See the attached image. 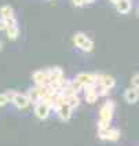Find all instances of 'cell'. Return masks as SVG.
Wrapping results in <instances>:
<instances>
[{
    "label": "cell",
    "instance_id": "obj_25",
    "mask_svg": "<svg viewBox=\"0 0 139 146\" xmlns=\"http://www.w3.org/2000/svg\"><path fill=\"white\" fill-rule=\"evenodd\" d=\"M0 50H3V41L0 40Z\"/></svg>",
    "mask_w": 139,
    "mask_h": 146
},
{
    "label": "cell",
    "instance_id": "obj_16",
    "mask_svg": "<svg viewBox=\"0 0 139 146\" xmlns=\"http://www.w3.org/2000/svg\"><path fill=\"white\" fill-rule=\"evenodd\" d=\"M95 90H97L98 98L99 97H106L107 94H109V90L105 88V87H103V86H101V84H95Z\"/></svg>",
    "mask_w": 139,
    "mask_h": 146
},
{
    "label": "cell",
    "instance_id": "obj_21",
    "mask_svg": "<svg viewBox=\"0 0 139 146\" xmlns=\"http://www.w3.org/2000/svg\"><path fill=\"white\" fill-rule=\"evenodd\" d=\"M72 1H73V4L76 7H81V6H84V1H83V0H72Z\"/></svg>",
    "mask_w": 139,
    "mask_h": 146
},
{
    "label": "cell",
    "instance_id": "obj_3",
    "mask_svg": "<svg viewBox=\"0 0 139 146\" xmlns=\"http://www.w3.org/2000/svg\"><path fill=\"white\" fill-rule=\"evenodd\" d=\"M51 110H52V108H51L48 101H46V99H41L37 104H34V114H36V117L40 119V120L48 119Z\"/></svg>",
    "mask_w": 139,
    "mask_h": 146
},
{
    "label": "cell",
    "instance_id": "obj_17",
    "mask_svg": "<svg viewBox=\"0 0 139 146\" xmlns=\"http://www.w3.org/2000/svg\"><path fill=\"white\" fill-rule=\"evenodd\" d=\"M131 84H132V87H134V88L139 91V72H136L134 76H132Z\"/></svg>",
    "mask_w": 139,
    "mask_h": 146
},
{
    "label": "cell",
    "instance_id": "obj_22",
    "mask_svg": "<svg viewBox=\"0 0 139 146\" xmlns=\"http://www.w3.org/2000/svg\"><path fill=\"white\" fill-rule=\"evenodd\" d=\"M0 31H6V22L0 18Z\"/></svg>",
    "mask_w": 139,
    "mask_h": 146
},
{
    "label": "cell",
    "instance_id": "obj_2",
    "mask_svg": "<svg viewBox=\"0 0 139 146\" xmlns=\"http://www.w3.org/2000/svg\"><path fill=\"white\" fill-rule=\"evenodd\" d=\"M73 41H74V44H76V47H79L80 50L85 51V52H90V51H92V48H94V41L83 32L74 33Z\"/></svg>",
    "mask_w": 139,
    "mask_h": 146
},
{
    "label": "cell",
    "instance_id": "obj_20",
    "mask_svg": "<svg viewBox=\"0 0 139 146\" xmlns=\"http://www.w3.org/2000/svg\"><path fill=\"white\" fill-rule=\"evenodd\" d=\"M6 94H7L8 99H10V102H11V101H13V98H14V95L17 94V91H14V90H10V91H7Z\"/></svg>",
    "mask_w": 139,
    "mask_h": 146
},
{
    "label": "cell",
    "instance_id": "obj_1",
    "mask_svg": "<svg viewBox=\"0 0 139 146\" xmlns=\"http://www.w3.org/2000/svg\"><path fill=\"white\" fill-rule=\"evenodd\" d=\"M116 109L115 101L112 99H106L105 104L101 106L99 109V120H98V130H105L110 127V121L113 119Z\"/></svg>",
    "mask_w": 139,
    "mask_h": 146
},
{
    "label": "cell",
    "instance_id": "obj_13",
    "mask_svg": "<svg viewBox=\"0 0 139 146\" xmlns=\"http://www.w3.org/2000/svg\"><path fill=\"white\" fill-rule=\"evenodd\" d=\"M0 17H1V19H8V18H14L15 14H14V10L11 6H8V4H4V6H1L0 7Z\"/></svg>",
    "mask_w": 139,
    "mask_h": 146
},
{
    "label": "cell",
    "instance_id": "obj_10",
    "mask_svg": "<svg viewBox=\"0 0 139 146\" xmlns=\"http://www.w3.org/2000/svg\"><path fill=\"white\" fill-rule=\"evenodd\" d=\"M84 94H85V101L88 104H95L97 99H98V94H97V90H95V84L88 86V87H84Z\"/></svg>",
    "mask_w": 139,
    "mask_h": 146
},
{
    "label": "cell",
    "instance_id": "obj_4",
    "mask_svg": "<svg viewBox=\"0 0 139 146\" xmlns=\"http://www.w3.org/2000/svg\"><path fill=\"white\" fill-rule=\"evenodd\" d=\"M98 138L102 139V141H112V142H116L120 139V131L117 128H105V130H98Z\"/></svg>",
    "mask_w": 139,
    "mask_h": 146
},
{
    "label": "cell",
    "instance_id": "obj_26",
    "mask_svg": "<svg viewBox=\"0 0 139 146\" xmlns=\"http://www.w3.org/2000/svg\"><path fill=\"white\" fill-rule=\"evenodd\" d=\"M138 15H139V7H138Z\"/></svg>",
    "mask_w": 139,
    "mask_h": 146
},
{
    "label": "cell",
    "instance_id": "obj_12",
    "mask_svg": "<svg viewBox=\"0 0 139 146\" xmlns=\"http://www.w3.org/2000/svg\"><path fill=\"white\" fill-rule=\"evenodd\" d=\"M26 95H28V98H29L30 104H37V102L40 101V91H39V87L36 86V87L29 88L28 90V92H26Z\"/></svg>",
    "mask_w": 139,
    "mask_h": 146
},
{
    "label": "cell",
    "instance_id": "obj_7",
    "mask_svg": "<svg viewBox=\"0 0 139 146\" xmlns=\"http://www.w3.org/2000/svg\"><path fill=\"white\" fill-rule=\"evenodd\" d=\"M74 79L79 81V83L83 86V88H84V87H88V86L95 84V73L81 72V73H79Z\"/></svg>",
    "mask_w": 139,
    "mask_h": 146
},
{
    "label": "cell",
    "instance_id": "obj_9",
    "mask_svg": "<svg viewBox=\"0 0 139 146\" xmlns=\"http://www.w3.org/2000/svg\"><path fill=\"white\" fill-rule=\"evenodd\" d=\"M123 97L128 104H136L138 99H139V91L135 90L134 87H130V88H127L124 91Z\"/></svg>",
    "mask_w": 139,
    "mask_h": 146
},
{
    "label": "cell",
    "instance_id": "obj_8",
    "mask_svg": "<svg viewBox=\"0 0 139 146\" xmlns=\"http://www.w3.org/2000/svg\"><path fill=\"white\" fill-rule=\"evenodd\" d=\"M11 102H13L18 109H26L28 106L30 105V101H29V98L26 95V92H25V94L24 92H17Z\"/></svg>",
    "mask_w": 139,
    "mask_h": 146
},
{
    "label": "cell",
    "instance_id": "obj_14",
    "mask_svg": "<svg viewBox=\"0 0 139 146\" xmlns=\"http://www.w3.org/2000/svg\"><path fill=\"white\" fill-rule=\"evenodd\" d=\"M65 102L70 106L72 109H76V108H79V105H80V98H79L77 94H73V95L65 97Z\"/></svg>",
    "mask_w": 139,
    "mask_h": 146
},
{
    "label": "cell",
    "instance_id": "obj_15",
    "mask_svg": "<svg viewBox=\"0 0 139 146\" xmlns=\"http://www.w3.org/2000/svg\"><path fill=\"white\" fill-rule=\"evenodd\" d=\"M6 32H7V37L10 40H17L19 36V28H18V25L10 26V28H6Z\"/></svg>",
    "mask_w": 139,
    "mask_h": 146
},
{
    "label": "cell",
    "instance_id": "obj_24",
    "mask_svg": "<svg viewBox=\"0 0 139 146\" xmlns=\"http://www.w3.org/2000/svg\"><path fill=\"white\" fill-rule=\"evenodd\" d=\"M109 1H110V3H112V4H117V3H118V1H120V0H109Z\"/></svg>",
    "mask_w": 139,
    "mask_h": 146
},
{
    "label": "cell",
    "instance_id": "obj_18",
    "mask_svg": "<svg viewBox=\"0 0 139 146\" xmlns=\"http://www.w3.org/2000/svg\"><path fill=\"white\" fill-rule=\"evenodd\" d=\"M8 102H10V99H8L7 94H6V92H1V94H0V108L6 106Z\"/></svg>",
    "mask_w": 139,
    "mask_h": 146
},
{
    "label": "cell",
    "instance_id": "obj_23",
    "mask_svg": "<svg viewBox=\"0 0 139 146\" xmlns=\"http://www.w3.org/2000/svg\"><path fill=\"white\" fill-rule=\"evenodd\" d=\"M83 1H84V4H92L95 0H83Z\"/></svg>",
    "mask_w": 139,
    "mask_h": 146
},
{
    "label": "cell",
    "instance_id": "obj_11",
    "mask_svg": "<svg viewBox=\"0 0 139 146\" xmlns=\"http://www.w3.org/2000/svg\"><path fill=\"white\" fill-rule=\"evenodd\" d=\"M132 7V1L131 0H120L117 4H116V8L120 14H128L131 11Z\"/></svg>",
    "mask_w": 139,
    "mask_h": 146
},
{
    "label": "cell",
    "instance_id": "obj_5",
    "mask_svg": "<svg viewBox=\"0 0 139 146\" xmlns=\"http://www.w3.org/2000/svg\"><path fill=\"white\" fill-rule=\"evenodd\" d=\"M33 81L36 83L37 87H43V86H48L50 84V76L47 69H39V70H34L32 74Z\"/></svg>",
    "mask_w": 139,
    "mask_h": 146
},
{
    "label": "cell",
    "instance_id": "obj_6",
    "mask_svg": "<svg viewBox=\"0 0 139 146\" xmlns=\"http://www.w3.org/2000/svg\"><path fill=\"white\" fill-rule=\"evenodd\" d=\"M55 112H57L58 117H59L62 121H69L70 117H72V113H73V109L68 105L66 102H64L62 105H59L57 109H55Z\"/></svg>",
    "mask_w": 139,
    "mask_h": 146
},
{
    "label": "cell",
    "instance_id": "obj_19",
    "mask_svg": "<svg viewBox=\"0 0 139 146\" xmlns=\"http://www.w3.org/2000/svg\"><path fill=\"white\" fill-rule=\"evenodd\" d=\"M4 22H6V28H10V26H15L17 24V18L14 17V18H8V19H3Z\"/></svg>",
    "mask_w": 139,
    "mask_h": 146
}]
</instances>
